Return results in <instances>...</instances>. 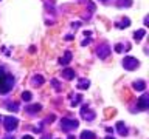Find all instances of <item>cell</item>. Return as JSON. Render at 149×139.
<instances>
[{"instance_id":"cell-6","label":"cell","mask_w":149,"mask_h":139,"mask_svg":"<svg viewBox=\"0 0 149 139\" xmlns=\"http://www.w3.org/2000/svg\"><path fill=\"white\" fill-rule=\"evenodd\" d=\"M81 116L86 120H93L96 114H95V111H92L88 107H82V108H81Z\"/></svg>"},{"instance_id":"cell-3","label":"cell","mask_w":149,"mask_h":139,"mask_svg":"<svg viewBox=\"0 0 149 139\" xmlns=\"http://www.w3.org/2000/svg\"><path fill=\"white\" fill-rule=\"evenodd\" d=\"M79 122L76 119H62L61 120V127H62L64 131H72V130L78 128Z\"/></svg>"},{"instance_id":"cell-30","label":"cell","mask_w":149,"mask_h":139,"mask_svg":"<svg viewBox=\"0 0 149 139\" xmlns=\"http://www.w3.org/2000/svg\"><path fill=\"white\" fill-rule=\"evenodd\" d=\"M5 139H13V138H11V136H8V138H5Z\"/></svg>"},{"instance_id":"cell-11","label":"cell","mask_w":149,"mask_h":139,"mask_svg":"<svg viewBox=\"0 0 149 139\" xmlns=\"http://www.w3.org/2000/svg\"><path fill=\"white\" fill-rule=\"evenodd\" d=\"M132 87H134V90H137V91H143V90H146V83H144L143 81H135Z\"/></svg>"},{"instance_id":"cell-4","label":"cell","mask_w":149,"mask_h":139,"mask_svg":"<svg viewBox=\"0 0 149 139\" xmlns=\"http://www.w3.org/2000/svg\"><path fill=\"white\" fill-rule=\"evenodd\" d=\"M19 120L14 118V116H8V118H3V125L6 128V131H13V130L17 128Z\"/></svg>"},{"instance_id":"cell-20","label":"cell","mask_w":149,"mask_h":139,"mask_svg":"<svg viewBox=\"0 0 149 139\" xmlns=\"http://www.w3.org/2000/svg\"><path fill=\"white\" fill-rule=\"evenodd\" d=\"M8 110H9V111H17L19 107H17V104H9V105H8Z\"/></svg>"},{"instance_id":"cell-2","label":"cell","mask_w":149,"mask_h":139,"mask_svg":"<svg viewBox=\"0 0 149 139\" xmlns=\"http://www.w3.org/2000/svg\"><path fill=\"white\" fill-rule=\"evenodd\" d=\"M138 65H140V62L137 60V57L126 56V57L123 59V67H124V70H127V71H132V70H135Z\"/></svg>"},{"instance_id":"cell-10","label":"cell","mask_w":149,"mask_h":139,"mask_svg":"<svg viewBox=\"0 0 149 139\" xmlns=\"http://www.w3.org/2000/svg\"><path fill=\"white\" fill-rule=\"evenodd\" d=\"M59 62H61V65H68L70 62H72V53H70V51H65L64 57H61Z\"/></svg>"},{"instance_id":"cell-9","label":"cell","mask_w":149,"mask_h":139,"mask_svg":"<svg viewBox=\"0 0 149 139\" xmlns=\"http://www.w3.org/2000/svg\"><path fill=\"white\" fill-rule=\"evenodd\" d=\"M62 77H65V79H68V81H72V79H74V70H70V68H65V70H62Z\"/></svg>"},{"instance_id":"cell-14","label":"cell","mask_w":149,"mask_h":139,"mask_svg":"<svg viewBox=\"0 0 149 139\" xmlns=\"http://www.w3.org/2000/svg\"><path fill=\"white\" fill-rule=\"evenodd\" d=\"M31 83L34 87H40L42 83H44V77H42V76H34V77L31 79Z\"/></svg>"},{"instance_id":"cell-22","label":"cell","mask_w":149,"mask_h":139,"mask_svg":"<svg viewBox=\"0 0 149 139\" xmlns=\"http://www.w3.org/2000/svg\"><path fill=\"white\" fill-rule=\"evenodd\" d=\"M51 83H53V87L56 88V90H61V87H59V83H58V81H56V79H53V81H51Z\"/></svg>"},{"instance_id":"cell-27","label":"cell","mask_w":149,"mask_h":139,"mask_svg":"<svg viewBox=\"0 0 149 139\" xmlns=\"http://www.w3.org/2000/svg\"><path fill=\"white\" fill-rule=\"evenodd\" d=\"M3 73H5V71H3V70H2V68H0V76H2V74H3Z\"/></svg>"},{"instance_id":"cell-23","label":"cell","mask_w":149,"mask_h":139,"mask_svg":"<svg viewBox=\"0 0 149 139\" xmlns=\"http://www.w3.org/2000/svg\"><path fill=\"white\" fill-rule=\"evenodd\" d=\"M115 51H116V53H121V51H123V46H121V45H116V46H115Z\"/></svg>"},{"instance_id":"cell-7","label":"cell","mask_w":149,"mask_h":139,"mask_svg":"<svg viewBox=\"0 0 149 139\" xmlns=\"http://www.w3.org/2000/svg\"><path fill=\"white\" fill-rule=\"evenodd\" d=\"M137 107L140 110H146L149 107V94H143L141 97H140L138 102H137Z\"/></svg>"},{"instance_id":"cell-24","label":"cell","mask_w":149,"mask_h":139,"mask_svg":"<svg viewBox=\"0 0 149 139\" xmlns=\"http://www.w3.org/2000/svg\"><path fill=\"white\" fill-rule=\"evenodd\" d=\"M53 120H54V114H51V116L47 118V122H53Z\"/></svg>"},{"instance_id":"cell-8","label":"cell","mask_w":149,"mask_h":139,"mask_svg":"<svg viewBox=\"0 0 149 139\" xmlns=\"http://www.w3.org/2000/svg\"><path fill=\"white\" fill-rule=\"evenodd\" d=\"M25 110L28 111V113L34 114V113H39V111L42 110V105H39V104H33V105H28V107H25Z\"/></svg>"},{"instance_id":"cell-19","label":"cell","mask_w":149,"mask_h":139,"mask_svg":"<svg viewBox=\"0 0 149 139\" xmlns=\"http://www.w3.org/2000/svg\"><path fill=\"white\" fill-rule=\"evenodd\" d=\"M31 97H33V94H31L30 91H23V93H22V99H23V100L28 102V100H31Z\"/></svg>"},{"instance_id":"cell-5","label":"cell","mask_w":149,"mask_h":139,"mask_svg":"<svg viewBox=\"0 0 149 139\" xmlns=\"http://www.w3.org/2000/svg\"><path fill=\"white\" fill-rule=\"evenodd\" d=\"M96 54H98V57H100V59L109 57V54H110V46L107 45V43L100 45V46H98V50H96Z\"/></svg>"},{"instance_id":"cell-13","label":"cell","mask_w":149,"mask_h":139,"mask_svg":"<svg viewBox=\"0 0 149 139\" xmlns=\"http://www.w3.org/2000/svg\"><path fill=\"white\" fill-rule=\"evenodd\" d=\"M88 87H90V82H88L87 79H81V81L78 82V88H79V90H87Z\"/></svg>"},{"instance_id":"cell-28","label":"cell","mask_w":149,"mask_h":139,"mask_svg":"<svg viewBox=\"0 0 149 139\" xmlns=\"http://www.w3.org/2000/svg\"><path fill=\"white\" fill-rule=\"evenodd\" d=\"M67 139H76V138H74V136H68Z\"/></svg>"},{"instance_id":"cell-21","label":"cell","mask_w":149,"mask_h":139,"mask_svg":"<svg viewBox=\"0 0 149 139\" xmlns=\"http://www.w3.org/2000/svg\"><path fill=\"white\" fill-rule=\"evenodd\" d=\"M81 99H82V97H81V94H78V96H76V99H73V102H72V104H73V107H74V105H78L79 102H81Z\"/></svg>"},{"instance_id":"cell-12","label":"cell","mask_w":149,"mask_h":139,"mask_svg":"<svg viewBox=\"0 0 149 139\" xmlns=\"http://www.w3.org/2000/svg\"><path fill=\"white\" fill-rule=\"evenodd\" d=\"M116 130H118V133L120 134H123V136H126L127 134V128H126V125H124V122H116Z\"/></svg>"},{"instance_id":"cell-18","label":"cell","mask_w":149,"mask_h":139,"mask_svg":"<svg viewBox=\"0 0 149 139\" xmlns=\"http://www.w3.org/2000/svg\"><path fill=\"white\" fill-rule=\"evenodd\" d=\"M129 25H130V20H129V19H123V22L116 23V26H118V28H127Z\"/></svg>"},{"instance_id":"cell-31","label":"cell","mask_w":149,"mask_h":139,"mask_svg":"<svg viewBox=\"0 0 149 139\" xmlns=\"http://www.w3.org/2000/svg\"><path fill=\"white\" fill-rule=\"evenodd\" d=\"M0 119H2V116H0Z\"/></svg>"},{"instance_id":"cell-17","label":"cell","mask_w":149,"mask_h":139,"mask_svg":"<svg viewBox=\"0 0 149 139\" xmlns=\"http://www.w3.org/2000/svg\"><path fill=\"white\" fill-rule=\"evenodd\" d=\"M116 6H132V0H118Z\"/></svg>"},{"instance_id":"cell-15","label":"cell","mask_w":149,"mask_h":139,"mask_svg":"<svg viewBox=\"0 0 149 139\" xmlns=\"http://www.w3.org/2000/svg\"><path fill=\"white\" fill-rule=\"evenodd\" d=\"M81 139H96V134L93 133V131H82L81 133Z\"/></svg>"},{"instance_id":"cell-29","label":"cell","mask_w":149,"mask_h":139,"mask_svg":"<svg viewBox=\"0 0 149 139\" xmlns=\"http://www.w3.org/2000/svg\"><path fill=\"white\" fill-rule=\"evenodd\" d=\"M106 139H113V138H110V136H107V138H106Z\"/></svg>"},{"instance_id":"cell-1","label":"cell","mask_w":149,"mask_h":139,"mask_svg":"<svg viewBox=\"0 0 149 139\" xmlns=\"http://www.w3.org/2000/svg\"><path fill=\"white\" fill-rule=\"evenodd\" d=\"M14 87V77L11 74L3 73L0 76V93H8Z\"/></svg>"},{"instance_id":"cell-26","label":"cell","mask_w":149,"mask_h":139,"mask_svg":"<svg viewBox=\"0 0 149 139\" xmlns=\"http://www.w3.org/2000/svg\"><path fill=\"white\" fill-rule=\"evenodd\" d=\"M87 43H90V39H86V40L82 42V45H87Z\"/></svg>"},{"instance_id":"cell-16","label":"cell","mask_w":149,"mask_h":139,"mask_svg":"<svg viewBox=\"0 0 149 139\" xmlns=\"http://www.w3.org/2000/svg\"><path fill=\"white\" fill-rule=\"evenodd\" d=\"M144 34H146V31H144V30H138V31H135V34H134V39L138 42V40H141L143 37H144Z\"/></svg>"},{"instance_id":"cell-25","label":"cell","mask_w":149,"mask_h":139,"mask_svg":"<svg viewBox=\"0 0 149 139\" xmlns=\"http://www.w3.org/2000/svg\"><path fill=\"white\" fill-rule=\"evenodd\" d=\"M22 139H34V138H33V136H30V134H25V136H23Z\"/></svg>"}]
</instances>
